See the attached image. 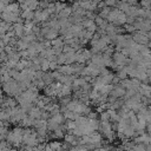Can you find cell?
Returning a JSON list of instances; mask_svg holds the SVG:
<instances>
[{"instance_id": "cell-1", "label": "cell", "mask_w": 151, "mask_h": 151, "mask_svg": "<svg viewBox=\"0 0 151 151\" xmlns=\"http://www.w3.org/2000/svg\"><path fill=\"white\" fill-rule=\"evenodd\" d=\"M25 130L22 127H15L8 134H7V142L12 146H20L22 143V137H24Z\"/></svg>"}, {"instance_id": "cell-2", "label": "cell", "mask_w": 151, "mask_h": 151, "mask_svg": "<svg viewBox=\"0 0 151 151\" xmlns=\"http://www.w3.org/2000/svg\"><path fill=\"white\" fill-rule=\"evenodd\" d=\"M64 139H65V143H67L68 145L71 146H77L79 145V137L72 134V133H66L64 136Z\"/></svg>"}, {"instance_id": "cell-3", "label": "cell", "mask_w": 151, "mask_h": 151, "mask_svg": "<svg viewBox=\"0 0 151 151\" xmlns=\"http://www.w3.org/2000/svg\"><path fill=\"white\" fill-rule=\"evenodd\" d=\"M133 41L138 42L139 45H146L149 42V38L145 33H138L133 35Z\"/></svg>"}, {"instance_id": "cell-4", "label": "cell", "mask_w": 151, "mask_h": 151, "mask_svg": "<svg viewBox=\"0 0 151 151\" xmlns=\"http://www.w3.org/2000/svg\"><path fill=\"white\" fill-rule=\"evenodd\" d=\"M8 149H11V145L8 144L7 140H0V151H7Z\"/></svg>"}, {"instance_id": "cell-5", "label": "cell", "mask_w": 151, "mask_h": 151, "mask_svg": "<svg viewBox=\"0 0 151 151\" xmlns=\"http://www.w3.org/2000/svg\"><path fill=\"white\" fill-rule=\"evenodd\" d=\"M7 151H18V150H17V149H14V147H13V149H12V147H11V149H8V150H7Z\"/></svg>"}]
</instances>
